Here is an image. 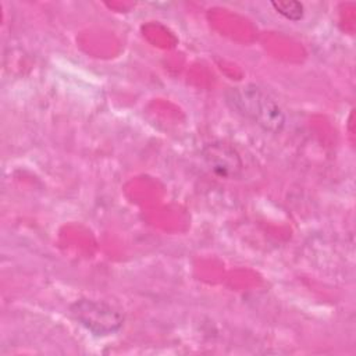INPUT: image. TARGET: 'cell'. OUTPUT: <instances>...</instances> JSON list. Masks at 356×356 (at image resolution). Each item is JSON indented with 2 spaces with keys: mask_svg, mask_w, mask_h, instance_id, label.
<instances>
[{
  "mask_svg": "<svg viewBox=\"0 0 356 356\" xmlns=\"http://www.w3.org/2000/svg\"><path fill=\"white\" fill-rule=\"evenodd\" d=\"M225 99L232 110L250 120L266 132L280 134L285 127L286 120L280 104L254 83L229 88L225 92Z\"/></svg>",
  "mask_w": 356,
  "mask_h": 356,
  "instance_id": "cell-1",
  "label": "cell"
},
{
  "mask_svg": "<svg viewBox=\"0 0 356 356\" xmlns=\"http://www.w3.org/2000/svg\"><path fill=\"white\" fill-rule=\"evenodd\" d=\"M70 312L81 325L95 335L114 334L124 323V316L104 302L79 299L70 306Z\"/></svg>",
  "mask_w": 356,
  "mask_h": 356,
  "instance_id": "cell-2",
  "label": "cell"
},
{
  "mask_svg": "<svg viewBox=\"0 0 356 356\" xmlns=\"http://www.w3.org/2000/svg\"><path fill=\"white\" fill-rule=\"evenodd\" d=\"M202 156L209 168L221 178H236L242 172L239 153L225 142H211L202 150Z\"/></svg>",
  "mask_w": 356,
  "mask_h": 356,
  "instance_id": "cell-3",
  "label": "cell"
},
{
  "mask_svg": "<svg viewBox=\"0 0 356 356\" xmlns=\"http://www.w3.org/2000/svg\"><path fill=\"white\" fill-rule=\"evenodd\" d=\"M274 10L289 21H299L303 18V4L299 1H273Z\"/></svg>",
  "mask_w": 356,
  "mask_h": 356,
  "instance_id": "cell-4",
  "label": "cell"
}]
</instances>
